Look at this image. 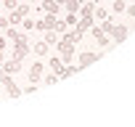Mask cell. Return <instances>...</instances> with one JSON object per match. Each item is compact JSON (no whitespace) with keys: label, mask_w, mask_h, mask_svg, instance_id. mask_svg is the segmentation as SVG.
I'll use <instances>...</instances> for the list:
<instances>
[{"label":"cell","mask_w":135,"mask_h":127,"mask_svg":"<svg viewBox=\"0 0 135 127\" xmlns=\"http://www.w3.org/2000/svg\"><path fill=\"white\" fill-rule=\"evenodd\" d=\"M11 42H13V58H16V61H24V58H27V53H29V40H27V35H21V32H19Z\"/></svg>","instance_id":"6da1fadb"},{"label":"cell","mask_w":135,"mask_h":127,"mask_svg":"<svg viewBox=\"0 0 135 127\" xmlns=\"http://www.w3.org/2000/svg\"><path fill=\"white\" fill-rule=\"evenodd\" d=\"M24 16H29V6H27V3H19V6L11 11L8 24H11V27H16V24H21V19H24Z\"/></svg>","instance_id":"7a4b0ae2"},{"label":"cell","mask_w":135,"mask_h":127,"mask_svg":"<svg viewBox=\"0 0 135 127\" xmlns=\"http://www.w3.org/2000/svg\"><path fill=\"white\" fill-rule=\"evenodd\" d=\"M127 35H130V27H127V24H111V29H109L111 42H124Z\"/></svg>","instance_id":"3957f363"},{"label":"cell","mask_w":135,"mask_h":127,"mask_svg":"<svg viewBox=\"0 0 135 127\" xmlns=\"http://www.w3.org/2000/svg\"><path fill=\"white\" fill-rule=\"evenodd\" d=\"M0 85H6V93H8L11 98H19V95H21V87H19V85L13 82V77L6 74V72H3V80H0Z\"/></svg>","instance_id":"277c9868"},{"label":"cell","mask_w":135,"mask_h":127,"mask_svg":"<svg viewBox=\"0 0 135 127\" xmlns=\"http://www.w3.org/2000/svg\"><path fill=\"white\" fill-rule=\"evenodd\" d=\"M56 21H58V16H56V13H45V19H42V21H35V29H40V32L56 29Z\"/></svg>","instance_id":"5b68a950"},{"label":"cell","mask_w":135,"mask_h":127,"mask_svg":"<svg viewBox=\"0 0 135 127\" xmlns=\"http://www.w3.org/2000/svg\"><path fill=\"white\" fill-rule=\"evenodd\" d=\"M98 58H101V53L85 50V53H80V58H77V66H80V69H85V66H90V64H95Z\"/></svg>","instance_id":"8992f818"},{"label":"cell","mask_w":135,"mask_h":127,"mask_svg":"<svg viewBox=\"0 0 135 127\" xmlns=\"http://www.w3.org/2000/svg\"><path fill=\"white\" fill-rule=\"evenodd\" d=\"M90 35L95 37V42H98L101 48H109V45H111V37H109V35H106L101 27H90Z\"/></svg>","instance_id":"52a82bcc"},{"label":"cell","mask_w":135,"mask_h":127,"mask_svg":"<svg viewBox=\"0 0 135 127\" xmlns=\"http://www.w3.org/2000/svg\"><path fill=\"white\" fill-rule=\"evenodd\" d=\"M42 69H45V64H32V66H29V72H27V77H29V82L32 85H37L40 80H42Z\"/></svg>","instance_id":"ba28073f"},{"label":"cell","mask_w":135,"mask_h":127,"mask_svg":"<svg viewBox=\"0 0 135 127\" xmlns=\"http://www.w3.org/2000/svg\"><path fill=\"white\" fill-rule=\"evenodd\" d=\"M95 0H88V3L80 6V19H93V11H95Z\"/></svg>","instance_id":"9c48e42d"},{"label":"cell","mask_w":135,"mask_h":127,"mask_svg":"<svg viewBox=\"0 0 135 127\" xmlns=\"http://www.w3.org/2000/svg\"><path fill=\"white\" fill-rule=\"evenodd\" d=\"M0 66H3V72H6V74H16V72H21V61L11 58V61H6V64H0Z\"/></svg>","instance_id":"30bf717a"},{"label":"cell","mask_w":135,"mask_h":127,"mask_svg":"<svg viewBox=\"0 0 135 127\" xmlns=\"http://www.w3.org/2000/svg\"><path fill=\"white\" fill-rule=\"evenodd\" d=\"M45 13H56L58 16V11H61V3H58V0H42V6H40Z\"/></svg>","instance_id":"8fae6325"},{"label":"cell","mask_w":135,"mask_h":127,"mask_svg":"<svg viewBox=\"0 0 135 127\" xmlns=\"http://www.w3.org/2000/svg\"><path fill=\"white\" fill-rule=\"evenodd\" d=\"M58 3L66 8V13H77L80 6H82V0H58Z\"/></svg>","instance_id":"7c38bea8"},{"label":"cell","mask_w":135,"mask_h":127,"mask_svg":"<svg viewBox=\"0 0 135 127\" xmlns=\"http://www.w3.org/2000/svg\"><path fill=\"white\" fill-rule=\"evenodd\" d=\"M48 66H50L56 74H61V72H64V61H61V56H53V58L48 61Z\"/></svg>","instance_id":"4fadbf2b"},{"label":"cell","mask_w":135,"mask_h":127,"mask_svg":"<svg viewBox=\"0 0 135 127\" xmlns=\"http://www.w3.org/2000/svg\"><path fill=\"white\" fill-rule=\"evenodd\" d=\"M32 50H35V56H40V58H42V56H48L50 45H48V42L42 40V42H35V48H32Z\"/></svg>","instance_id":"5bb4252c"},{"label":"cell","mask_w":135,"mask_h":127,"mask_svg":"<svg viewBox=\"0 0 135 127\" xmlns=\"http://www.w3.org/2000/svg\"><path fill=\"white\" fill-rule=\"evenodd\" d=\"M80 72V66H64V72L58 74V80H64V77H72V74H77Z\"/></svg>","instance_id":"9a60e30c"},{"label":"cell","mask_w":135,"mask_h":127,"mask_svg":"<svg viewBox=\"0 0 135 127\" xmlns=\"http://www.w3.org/2000/svg\"><path fill=\"white\" fill-rule=\"evenodd\" d=\"M106 16H109V11H106V8H101V6H95V11H93V19H98V21H103Z\"/></svg>","instance_id":"2e32d148"},{"label":"cell","mask_w":135,"mask_h":127,"mask_svg":"<svg viewBox=\"0 0 135 127\" xmlns=\"http://www.w3.org/2000/svg\"><path fill=\"white\" fill-rule=\"evenodd\" d=\"M56 35H58L56 29H48V32H45V42H48V45H56V42H58V37H56Z\"/></svg>","instance_id":"e0dca14e"},{"label":"cell","mask_w":135,"mask_h":127,"mask_svg":"<svg viewBox=\"0 0 135 127\" xmlns=\"http://www.w3.org/2000/svg\"><path fill=\"white\" fill-rule=\"evenodd\" d=\"M114 13H124V8H127V3H124V0H114Z\"/></svg>","instance_id":"ac0fdd59"},{"label":"cell","mask_w":135,"mask_h":127,"mask_svg":"<svg viewBox=\"0 0 135 127\" xmlns=\"http://www.w3.org/2000/svg\"><path fill=\"white\" fill-rule=\"evenodd\" d=\"M56 82H58V74H56V72H53V74H48V77L42 80V85H56Z\"/></svg>","instance_id":"d6986e66"},{"label":"cell","mask_w":135,"mask_h":127,"mask_svg":"<svg viewBox=\"0 0 135 127\" xmlns=\"http://www.w3.org/2000/svg\"><path fill=\"white\" fill-rule=\"evenodd\" d=\"M77 24V13H66V27H74Z\"/></svg>","instance_id":"ffe728a7"},{"label":"cell","mask_w":135,"mask_h":127,"mask_svg":"<svg viewBox=\"0 0 135 127\" xmlns=\"http://www.w3.org/2000/svg\"><path fill=\"white\" fill-rule=\"evenodd\" d=\"M21 27H24V29H35V21H32V19H27V16H24V19H21Z\"/></svg>","instance_id":"44dd1931"},{"label":"cell","mask_w":135,"mask_h":127,"mask_svg":"<svg viewBox=\"0 0 135 127\" xmlns=\"http://www.w3.org/2000/svg\"><path fill=\"white\" fill-rule=\"evenodd\" d=\"M124 13H127V16H130V19H135V3H130V6H127V8H124Z\"/></svg>","instance_id":"7402d4cb"},{"label":"cell","mask_w":135,"mask_h":127,"mask_svg":"<svg viewBox=\"0 0 135 127\" xmlns=\"http://www.w3.org/2000/svg\"><path fill=\"white\" fill-rule=\"evenodd\" d=\"M3 3H6V8H11V11H13V8L21 3V0H3Z\"/></svg>","instance_id":"603a6c76"},{"label":"cell","mask_w":135,"mask_h":127,"mask_svg":"<svg viewBox=\"0 0 135 127\" xmlns=\"http://www.w3.org/2000/svg\"><path fill=\"white\" fill-rule=\"evenodd\" d=\"M11 24H8V16H0V29H8Z\"/></svg>","instance_id":"cb8c5ba5"},{"label":"cell","mask_w":135,"mask_h":127,"mask_svg":"<svg viewBox=\"0 0 135 127\" xmlns=\"http://www.w3.org/2000/svg\"><path fill=\"white\" fill-rule=\"evenodd\" d=\"M132 3H135V0H132Z\"/></svg>","instance_id":"d4e9b609"}]
</instances>
